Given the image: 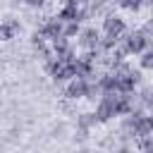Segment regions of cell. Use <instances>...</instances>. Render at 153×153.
Wrapping results in <instances>:
<instances>
[{"mask_svg":"<svg viewBox=\"0 0 153 153\" xmlns=\"http://www.w3.org/2000/svg\"><path fill=\"white\" fill-rule=\"evenodd\" d=\"M96 117H98V124H108V122H112V120L120 117V115H117L115 103L103 96L100 100H96Z\"/></svg>","mask_w":153,"mask_h":153,"instance_id":"5b68a950","label":"cell"},{"mask_svg":"<svg viewBox=\"0 0 153 153\" xmlns=\"http://www.w3.org/2000/svg\"><path fill=\"white\" fill-rule=\"evenodd\" d=\"M19 2H24L26 7H33V10H41V7H45V2H48V0H19Z\"/></svg>","mask_w":153,"mask_h":153,"instance_id":"7c38bea8","label":"cell"},{"mask_svg":"<svg viewBox=\"0 0 153 153\" xmlns=\"http://www.w3.org/2000/svg\"><path fill=\"white\" fill-rule=\"evenodd\" d=\"M139 67L146 69V72H153V48H146L139 55Z\"/></svg>","mask_w":153,"mask_h":153,"instance_id":"30bf717a","label":"cell"},{"mask_svg":"<svg viewBox=\"0 0 153 153\" xmlns=\"http://www.w3.org/2000/svg\"><path fill=\"white\" fill-rule=\"evenodd\" d=\"M96 124H98L96 110H91V112H79V115H76V129H86V131H91Z\"/></svg>","mask_w":153,"mask_h":153,"instance_id":"ba28073f","label":"cell"},{"mask_svg":"<svg viewBox=\"0 0 153 153\" xmlns=\"http://www.w3.org/2000/svg\"><path fill=\"white\" fill-rule=\"evenodd\" d=\"M112 2H115V5H120V2H122V0H112Z\"/></svg>","mask_w":153,"mask_h":153,"instance_id":"4fadbf2b","label":"cell"},{"mask_svg":"<svg viewBox=\"0 0 153 153\" xmlns=\"http://www.w3.org/2000/svg\"><path fill=\"white\" fill-rule=\"evenodd\" d=\"M122 43H124V48H127L129 55H136L139 57L148 48V36L143 33V29H134V31H127L122 36Z\"/></svg>","mask_w":153,"mask_h":153,"instance_id":"6da1fadb","label":"cell"},{"mask_svg":"<svg viewBox=\"0 0 153 153\" xmlns=\"http://www.w3.org/2000/svg\"><path fill=\"white\" fill-rule=\"evenodd\" d=\"M79 33H81V22H76V19H72V22H65L62 36H67V38H76Z\"/></svg>","mask_w":153,"mask_h":153,"instance_id":"9c48e42d","label":"cell"},{"mask_svg":"<svg viewBox=\"0 0 153 153\" xmlns=\"http://www.w3.org/2000/svg\"><path fill=\"white\" fill-rule=\"evenodd\" d=\"M62 88H65V98H67V100H81V98H86L88 79H84V76H74V79H69Z\"/></svg>","mask_w":153,"mask_h":153,"instance_id":"3957f363","label":"cell"},{"mask_svg":"<svg viewBox=\"0 0 153 153\" xmlns=\"http://www.w3.org/2000/svg\"><path fill=\"white\" fill-rule=\"evenodd\" d=\"M100 31H103V33H110V36H117V38H122V36H124L129 29H127V22H124V17H122V14H115V12H110V14H105V17H103Z\"/></svg>","mask_w":153,"mask_h":153,"instance_id":"7a4b0ae2","label":"cell"},{"mask_svg":"<svg viewBox=\"0 0 153 153\" xmlns=\"http://www.w3.org/2000/svg\"><path fill=\"white\" fill-rule=\"evenodd\" d=\"M143 5H146V0H122L117 7H122V10H127V12H139Z\"/></svg>","mask_w":153,"mask_h":153,"instance_id":"8fae6325","label":"cell"},{"mask_svg":"<svg viewBox=\"0 0 153 153\" xmlns=\"http://www.w3.org/2000/svg\"><path fill=\"white\" fill-rule=\"evenodd\" d=\"M38 29L45 33V38H48V41H53V38L62 36L65 22H62V19H57V17H43V22L38 24Z\"/></svg>","mask_w":153,"mask_h":153,"instance_id":"8992f818","label":"cell"},{"mask_svg":"<svg viewBox=\"0 0 153 153\" xmlns=\"http://www.w3.org/2000/svg\"><path fill=\"white\" fill-rule=\"evenodd\" d=\"M100 29L96 26H81V33L76 36V43L81 50H91V48H98V41H100Z\"/></svg>","mask_w":153,"mask_h":153,"instance_id":"277c9868","label":"cell"},{"mask_svg":"<svg viewBox=\"0 0 153 153\" xmlns=\"http://www.w3.org/2000/svg\"><path fill=\"white\" fill-rule=\"evenodd\" d=\"M19 31H22L19 19H5V22H0V41H12V38H17Z\"/></svg>","mask_w":153,"mask_h":153,"instance_id":"52a82bcc","label":"cell"}]
</instances>
